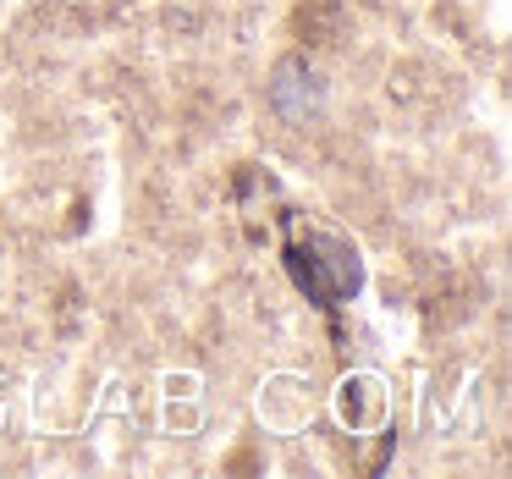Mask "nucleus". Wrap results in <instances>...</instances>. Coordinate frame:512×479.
<instances>
[{"mask_svg":"<svg viewBox=\"0 0 512 479\" xmlns=\"http://www.w3.org/2000/svg\"><path fill=\"white\" fill-rule=\"evenodd\" d=\"M336 408H342V419L353 424V430H369V424L386 413V391H380L375 375H353V380H342V397H336Z\"/></svg>","mask_w":512,"mask_h":479,"instance_id":"nucleus-2","label":"nucleus"},{"mask_svg":"<svg viewBox=\"0 0 512 479\" xmlns=\"http://www.w3.org/2000/svg\"><path fill=\"white\" fill-rule=\"evenodd\" d=\"M265 94H270V111L287 127H309L314 116L325 111V78H320V67L303 61V56H281L276 72H270V83H265Z\"/></svg>","mask_w":512,"mask_h":479,"instance_id":"nucleus-1","label":"nucleus"}]
</instances>
